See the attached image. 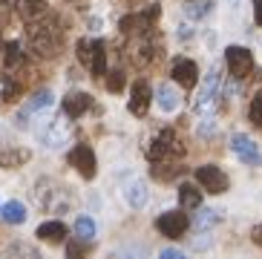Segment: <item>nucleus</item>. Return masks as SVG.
<instances>
[{"label":"nucleus","instance_id":"obj_34","mask_svg":"<svg viewBox=\"0 0 262 259\" xmlns=\"http://www.w3.org/2000/svg\"><path fill=\"white\" fill-rule=\"evenodd\" d=\"M133 3H139V0H133Z\"/></svg>","mask_w":262,"mask_h":259},{"label":"nucleus","instance_id":"obj_16","mask_svg":"<svg viewBox=\"0 0 262 259\" xmlns=\"http://www.w3.org/2000/svg\"><path fill=\"white\" fill-rule=\"evenodd\" d=\"M43 12H47L43 0H17V15L24 20H38V17H43Z\"/></svg>","mask_w":262,"mask_h":259},{"label":"nucleus","instance_id":"obj_5","mask_svg":"<svg viewBox=\"0 0 262 259\" xmlns=\"http://www.w3.org/2000/svg\"><path fill=\"white\" fill-rule=\"evenodd\" d=\"M225 58H228V69H231V75L236 81L239 78H248L254 72V55L248 52L245 46H228Z\"/></svg>","mask_w":262,"mask_h":259},{"label":"nucleus","instance_id":"obj_19","mask_svg":"<svg viewBox=\"0 0 262 259\" xmlns=\"http://www.w3.org/2000/svg\"><path fill=\"white\" fill-rule=\"evenodd\" d=\"M179 202H182V207H187V210H196V207H202V190L193 187V184H182V187H179Z\"/></svg>","mask_w":262,"mask_h":259},{"label":"nucleus","instance_id":"obj_7","mask_svg":"<svg viewBox=\"0 0 262 259\" xmlns=\"http://www.w3.org/2000/svg\"><path fill=\"white\" fill-rule=\"evenodd\" d=\"M219 87H222L219 69H210L208 84L202 87L199 98H196V113H210V110H216V98H219Z\"/></svg>","mask_w":262,"mask_h":259},{"label":"nucleus","instance_id":"obj_33","mask_svg":"<svg viewBox=\"0 0 262 259\" xmlns=\"http://www.w3.org/2000/svg\"><path fill=\"white\" fill-rule=\"evenodd\" d=\"M251 239H254V242H256V245H259V248H262V225H256V228L251 230Z\"/></svg>","mask_w":262,"mask_h":259},{"label":"nucleus","instance_id":"obj_3","mask_svg":"<svg viewBox=\"0 0 262 259\" xmlns=\"http://www.w3.org/2000/svg\"><path fill=\"white\" fill-rule=\"evenodd\" d=\"M231 150H233V156H236L242 164H248V167H256V164H262L259 147H256V141H254L251 136H245V133H236V136L231 138Z\"/></svg>","mask_w":262,"mask_h":259},{"label":"nucleus","instance_id":"obj_8","mask_svg":"<svg viewBox=\"0 0 262 259\" xmlns=\"http://www.w3.org/2000/svg\"><path fill=\"white\" fill-rule=\"evenodd\" d=\"M70 164L84 176V179H95V153L86 144H75L70 153Z\"/></svg>","mask_w":262,"mask_h":259},{"label":"nucleus","instance_id":"obj_10","mask_svg":"<svg viewBox=\"0 0 262 259\" xmlns=\"http://www.w3.org/2000/svg\"><path fill=\"white\" fill-rule=\"evenodd\" d=\"M173 78L182 87H196L199 84V67H196V61H190V58L173 61Z\"/></svg>","mask_w":262,"mask_h":259},{"label":"nucleus","instance_id":"obj_2","mask_svg":"<svg viewBox=\"0 0 262 259\" xmlns=\"http://www.w3.org/2000/svg\"><path fill=\"white\" fill-rule=\"evenodd\" d=\"M170 156H176V159L185 156V147H182V141H179V136L173 130H162V133L153 138V144L147 147V159L164 161V159H170Z\"/></svg>","mask_w":262,"mask_h":259},{"label":"nucleus","instance_id":"obj_18","mask_svg":"<svg viewBox=\"0 0 262 259\" xmlns=\"http://www.w3.org/2000/svg\"><path fill=\"white\" fill-rule=\"evenodd\" d=\"M124 199H127L133 207H144V205H147V190H144V184H141L139 179H133V182L124 187Z\"/></svg>","mask_w":262,"mask_h":259},{"label":"nucleus","instance_id":"obj_22","mask_svg":"<svg viewBox=\"0 0 262 259\" xmlns=\"http://www.w3.org/2000/svg\"><path fill=\"white\" fill-rule=\"evenodd\" d=\"M222 219V213L219 210H210V207H202L199 213L193 216V228L196 230H208V228H213L216 222Z\"/></svg>","mask_w":262,"mask_h":259},{"label":"nucleus","instance_id":"obj_26","mask_svg":"<svg viewBox=\"0 0 262 259\" xmlns=\"http://www.w3.org/2000/svg\"><path fill=\"white\" fill-rule=\"evenodd\" d=\"M210 6H213V3H208V0H202V3H190V6L185 9V15L193 17V20H199V17H205L210 12Z\"/></svg>","mask_w":262,"mask_h":259},{"label":"nucleus","instance_id":"obj_17","mask_svg":"<svg viewBox=\"0 0 262 259\" xmlns=\"http://www.w3.org/2000/svg\"><path fill=\"white\" fill-rule=\"evenodd\" d=\"M67 124L63 121H52V127H49V133H40V138H43V144L47 147H52V150H58V147L67 141Z\"/></svg>","mask_w":262,"mask_h":259},{"label":"nucleus","instance_id":"obj_6","mask_svg":"<svg viewBox=\"0 0 262 259\" xmlns=\"http://www.w3.org/2000/svg\"><path fill=\"white\" fill-rule=\"evenodd\" d=\"M196 182H199L208 193H225L228 184H231L228 176L216 167V164H202V167H196Z\"/></svg>","mask_w":262,"mask_h":259},{"label":"nucleus","instance_id":"obj_14","mask_svg":"<svg viewBox=\"0 0 262 259\" xmlns=\"http://www.w3.org/2000/svg\"><path fill=\"white\" fill-rule=\"evenodd\" d=\"M156 104L164 113H173V110H179V92L170 84H159V90H156Z\"/></svg>","mask_w":262,"mask_h":259},{"label":"nucleus","instance_id":"obj_24","mask_svg":"<svg viewBox=\"0 0 262 259\" xmlns=\"http://www.w3.org/2000/svg\"><path fill=\"white\" fill-rule=\"evenodd\" d=\"M24 61V52H20V44L17 40H9L6 46H3V63H6L9 69L17 67V63Z\"/></svg>","mask_w":262,"mask_h":259},{"label":"nucleus","instance_id":"obj_4","mask_svg":"<svg viewBox=\"0 0 262 259\" xmlns=\"http://www.w3.org/2000/svg\"><path fill=\"white\" fill-rule=\"evenodd\" d=\"M156 228L170 239H182L187 233V228H190V219H187V213H182V210H167V213H162L156 219Z\"/></svg>","mask_w":262,"mask_h":259},{"label":"nucleus","instance_id":"obj_12","mask_svg":"<svg viewBox=\"0 0 262 259\" xmlns=\"http://www.w3.org/2000/svg\"><path fill=\"white\" fill-rule=\"evenodd\" d=\"M90 69L95 78L107 75V44L104 40H93L90 44Z\"/></svg>","mask_w":262,"mask_h":259},{"label":"nucleus","instance_id":"obj_29","mask_svg":"<svg viewBox=\"0 0 262 259\" xmlns=\"http://www.w3.org/2000/svg\"><path fill=\"white\" fill-rule=\"evenodd\" d=\"M90 44H93V40H78V61L81 63H86V67H90Z\"/></svg>","mask_w":262,"mask_h":259},{"label":"nucleus","instance_id":"obj_11","mask_svg":"<svg viewBox=\"0 0 262 259\" xmlns=\"http://www.w3.org/2000/svg\"><path fill=\"white\" fill-rule=\"evenodd\" d=\"M90 107H93V95H86V92H70V95L63 98V113L70 115V118L84 115Z\"/></svg>","mask_w":262,"mask_h":259},{"label":"nucleus","instance_id":"obj_25","mask_svg":"<svg viewBox=\"0 0 262 259\" xmlns=\"http://www.w3.org/2000/svg\"><path fill=\"white\" fill-rule=\"evenodd\" d=\"M248 115H251V124H254V127H262V92H256V95H254Z\"/></svg>","mask_w":262,"mask_h":259},{"label":"nucleus","instance_id":"obj_21","mask_svg":"<svg viewBox=\"0 0 262 259\" xmlns=\"http://www.w3.org/2000/svg\"><path fill=\"white\" fill-rule=\"evenodd\" d=\"M29 161V150H0V167H20V164H26Z\"/></svg>","mask_w":262,"mask_h":259},{"label":"nucleus","instance_id":"obj_13","mask_svg":"<svg viewBox=\"0 0 262 259\" xmlns=\"http://www.w3.org/2000/svg\"><path fill=\"white\" fill-rule=\"evenodd\" d=\"M52 92L49 90H40V92H35V95H32V101L29 104H26L24 107V113L17 115L15 121H17V127H26V115L29 113H38V110H47V107H52Z\"/></svg>","mask_w":262,"mask_h":259},{"label":"nucleus","instance_id":"obj_28","mask_svg":"<svg viewBox=\"0 0 262 259\" xmlns=\"http://www.w3.org/2000/svg\"><path fill=\"white\" fill-rule=\"evenodd\" d=\"M121 87H124V72H110L107 90H110V92H121Z\"/></svg>","mask_w":262,"mask_h":259},{"label":"nucleus","instance_id":"obj_32","mask_svg":"<svg viewBox=\"0 0 262 259\" xmlns=\"http://www.w3.org/2000/svg\"><path fill=\"white\" fill-rule=\"evenodd\" d=\"M254 20L262 26V0H254Z\"/></svg>","mask_w":262,"mask_h":259},{"label":"nucleus","instance_id":"obj_23","mask_svg":"<svg viewBox=\"0 0 262 259\" xmlns=\"http://www.w3.org/2000/svg\"><path fill=\"white\" fill-rule=\"evenodd\" d=\"M75 236L84 239V242H93L95 239V222L90 216H78L75 219Z\"/></svg>","mask_w":262,"mask_h":259},{"label":"nucleus","instance_id":"obj_15","mask_svg":"<svg viewBox=\"0 0 262 259\" xmlns=\"http://www.w3.org/2000/svg\"><path fill=\"white\" fill-rule=\"evenodd\" d=\"M38 236L43 242H63L67 239V225L63 222H43L38 228Z\"/></svg>","mask_w":262,"mask_h":259},{"label":"nucleus","instance_id":"obj_9","mask_svg":"<svg viewBox=\"0 0 262 259\" xmlns=\"http://www.w3.org/2000/svg\"><path fill=\"white\" fill-rule=\"evenodd\" d=\"M150 101H153V90L147 84L144 78L133 84V92H130V113L133 115H147L150 110Z\"/></svg>","mask_w":262,"mask_h":259},{"label":"nucleus","instance_id":"obj_31","mask_svg":"<svg viewBox=\"0 0 262 259\" xmlns=\"http://www.w3.org/2000/svg\"><path fill=\"white\" fill-rule=\"evenodd\" d=\"M182 256V251H176V248H164L162 251V259H179Z\"/></svg>","mask_w":262,"mask_h":259},{"label":"nucleus","instance_id":"obj_1","mask_svg":"<svg viewBox=\"0 0 262 259\" xmlns=\"http://www.w3.org/2000/svg\"><path fill=\"white\" fill-rule=\"evenodd\" d=\"M29 44L35 49V55L55 58L63 46V29H58L55 20H40V23L29 20Z\"/></svg>","mask_w":262,"mask_h":259},{"label":"nucleus","instance_id":"obj_30","mask_svg":"<svg viewBox=\"0 0 262 259\" xmlns=\"http://www.w3.org/2000/svg\"><path fill=\"white\" fill-rule=\"evenodd\" d=\"M213 130H216V121H213V118H205V124L199 127V133H202V136H210Z\"/></svg>","mask_w":262,"mask_h":259},{"label":"nucleus","instance_id":"obj_27","mask_svg":"<svg viewBox=\"0 0 262 259\" xmlns=\"http://www.w3.org/2000/svg\"><path fill=\"white\" fill-rule=\"evenodd\" d=\"M20 90H24V87L17 84V81H12V78H6V87H3V101H15L17 95H20Z\"/></svg>","mask_w":262,"mask_h":259},{"label":"nucleus","instance_id":"obj_20","mask_svg":"<svg viewBox=\"0 0 262 259\" xmlns=\"http://www.w3.org/2000/svg\"><path fill=\"white\" fill-rule=\"evenodd\" d=\"M0 216H3V222H9V225H24L26 222V207L20 205V202H6L3 210H0Z\"/></svg>","mask_w":262,"mask_h":259}]
</instances>
